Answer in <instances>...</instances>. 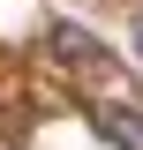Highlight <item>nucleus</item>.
Segmentation results:
<instances>
[{"label": "nucleus", "instance_id": "1", "mask_svg": "<svg viewBox=\"0 0 143 150\" xmlns=\"http://www.w3.org/2000/svg\"><path fill=\"white\" fill-rule=\"evenodd\" d=\"M45 53H53V68H68V75H98L106 68V45L90 30H75V23H53V30H45Z\"/></svg>", "mask_w": 143, "mask_h": 150}, {"label": "nucleus", "instance_id": "2", "mask_svg": "<svg viewBox=\"0 0 143 150\" xmlns=\"http://www.w3.org/2000/svg\"><path fill=\"white\" fill-rule=\"evenodd\" d=\"M98 128L113 135L121 150H143V112H128V105H113V112H98Z\"/></svg>", "mask_w": 143, "mask_h": 150}, {"label": "nucleus", "instance_id": "3", "mask_svg": "<svg viewBox=\"0 0 143 150\" xmlns=\"http://www.w3.org/2000/svg\"><path fill=\"white\" fill-rule=\"evenodd\" d=\"M136 53H143V15H136Z\"/></svg>", "mask_w": 143, "mask_h": 150}]
</instances>
